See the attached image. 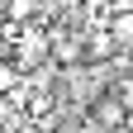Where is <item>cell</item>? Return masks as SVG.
Wrapping results in <instances>:
<instances>
[{"instance_id":"2","label":"cell","mask_w":133,"mask_h":133,"mask_svg":"<svg viewBox=\"0 0 133 133\" xmlns=\"http://www.w3.org/2000/svg\"><path fill=\"white\" fill-rule=\"evenodd\" d=\"M33 14H38V0H5V19H10L14 29L33 24Z\"/></svg>"},{"instance_id":"1","label":"cell","mask_w":133,"mask_h":133,"mask_svg":"<svg viewBox=\"0 0 133 133\" xmlns=\"http://www.w3.org/2000/svg\"><path fill=\"white\" fill-rule=\"evenodd\" d=\"M128 119H133V114L124 109V100L114 95V90H105V95L90 105V124H95L100 133H124V128H128Z\"/></svg>"},{"instance_id":"3","label":"cell","mask_w":133,"mask_h":133,"mask_svg":"<svg viewBox=\"0 0 133 133\" xmlns=\"http://www.w3.org/2000/svg\"><path fill=\"white\" fill-rule=\"evenodd\" d=\"M109 33H114V43H119V48H133V10H114Z\"/></svg>"},{"instance_id":"4","label":"cell","mask_w":133,"mask_h":133,"mask_svg":"<svg viewBox=\"0 0 133 133\" xmlns=\"http://www.w3.org/2000/svg\"><path fill=\"white\" fill-rule=\"evenodd\" d=\"M19 81H24V71H19V66H14L10 57H0V95H10L14 86H19Z\"/></svg>"}]
</instances>
